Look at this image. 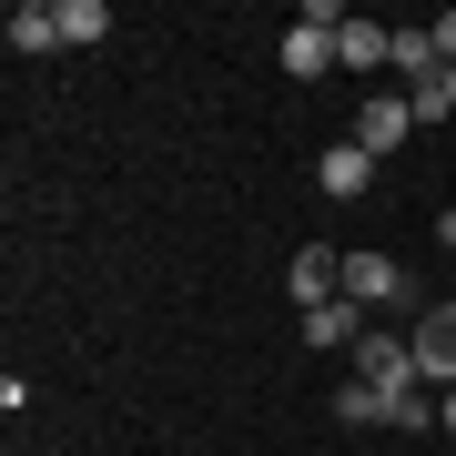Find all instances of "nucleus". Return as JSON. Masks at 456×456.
<instances>
[{
	"label": "nucleus",
	"mask_w": 456,
	"mask_h": 456,
	"mask_svg": "<svg viewBox=\"0 0 456 456\" xmlns=\"http://www.w3.org/2000/svg\"><path fill=\"white\" fill-rule=\"evenodd\" d=\"M335 31H345V20L325 11V0L284 31V71H294V82H325V71H335Z\"/></svg>",
	"instance_id": "f257e3e1"
},
{
	"label": "nucleus",
	"mask_w": 456,
	"mask_h": 456,
	"mask_svg": "<svg viewBox=\"0 0 456 456\" xmlns=\"http://www.w3.org/2000/svg\"><path fill=\"white\" fill-rule=\"evenodd\" d=\"M406 132H416V102H395V92H365V102H355V132H345V142H365L375 163H386V152H406Z\"/></svg>",
	"instance_id": "f03ea898"
},
{
	"label": "nucleus",
	"mask_w": 456,
	"mask_h": 456,
	"mask_svg": "<svg viewBox=\"0 0 456 456\" xmlns=\"http://www.w3.org/2000/svg\"><path fill=\"white\" fill-rule=\"evenodd\" d=\"M406 345H416V375H426V386L446 395V386H456V305H426Z\"/></svg>",
	"instance_id": "7ed1b4c3"
},
{
	"label": "nucleus",
	"mask_w": 456,
	"mask_h": 456,
	"mask_svg": "<svg viewBox=\"0 0 456 456\" xmlns=\"http://www.w3.org/2000/svg\"><path fill=\"white\" fill-rule=\"evenodd\" d=\"M345 305H406V264L395 254H345Z\"/></svg>",
	"instance_id": "20e7f679"
},
{
	"label": "nucleus",
	"mask_w": 456,
	"mask_h": 456,
	"mask_svg": "<svg viewBox=\"0 0 456 456\" xmlns=\"http://www.w3.org/2000/svg\"><path fill=\"white\" fill-rule=\"evenodd\" d=\"M284 284H294V305H305V314L335 305V294H345V254H335V244H305V254L284 264Z\"/></svg>",
	"instance_id": "39448f33"
},
{
	"label": "nucleus",
	"mask_w": 456,
	"mask_h": 456,
	"mask_svg": "<svg viewBox=\"0 0 456 456\" xmlns=\"http://www.w3.org/2000/svg\"><path fill=\"white\" fill-rule=\"evenodd\" d=\"M314 183H325L335 203H355V193H375V152L365 142H325L314 152Z\"/></svg>",
	"instance_id": "423d86ee"
},
{
	"label": "nucleus",
	"mask_w": 456,
	"mask_h": 456,
	"mask_svg": "<svg viewBox=\"0 0 456 456\" xmlns=\"http://www.w3.org/2000/svg\"><path fill=\"white\" fill-rule=\"evenodd\" d=\"M305 345H325V355L345 345V355H355V345H365V305H345V294H335V305H314V314H305Z\"/></svg>",
	"instance_id": "0eeeda50"
},
{
	"label": "nucleus",
	"mask_w": 456,
	"mask_h": 456,
	"mask_svg": "<svg viewBox=\"0 0 456 456\" xmlns=\"http://www.w3.org/2000/svg\"><path fill=\"white\" fill-rule=\"evenodd\" d=\"M335 61H345V71L395 61V31H386V20H345V31H335Z\"/></svg>",
	"instance_id": "6e6552de"
},
{
	"label": "nucleus",
	"mask_w": 456,
	"mask_h": 456,
	"mask_svg": "<svg viewBox=\"0 0 456 456\" xmlns=\"http://www.w3.org/2000/svg\"><path fill=\"white\" fill-rule=\"evenodd\" d=\"M11 51H61V11L51 0H20L11 11Z\"/></svg>",
	"instance_id": "1a4fd4ad"
},
{
	"label": "nucleus",
	"mask_w": 456,
	"mask_h": 456,
	"mask_svg": "<svg viewBox=\"0 0 456 456\" xmlns=\"http://www.w3.org/2000/svg\"><path fill=\"white\" fill-rule=\"evenodd\" d=\"M395 71H406V82H436V71H446L436 31H395Z\"/></svg>",
	"instance_id": "9d476101"
},
{
	"label": "nucleus",
	"mask_w": 456,
	"mask_h": 456,
	"mask_svg": "<svg viewBox=\"0 0 456 456\" xmlns=\"http://www.w3.org/2000/svg\"><path fill=\"white\" fill-rule=\"evenodd\" d=\"M335 426H386V386L345 375V395H335Z\"/></svg>",
	"instance_id": "9b49d317"
},
{
	"label": "nucleus",
	"mask_w": 456,
	"mask_h": 456,
	"mask_svg": "<svg viewBox=\"0 0 456 456\" xmlns=\"http://www.w3.org/2000/svg\"><path fill=\"white\" fill-rule=\"evenodd\" d=\"M61 11V41H102L112 31V0H51Z\"/></svg>",
	"instance_id": "f8f14e48"
},
{
	"label": "nucleus",
	"mask_w": 456,
	"mask_h": 456,
	"mask_svg": "<svg viewBox=\"0 0 456 456\" xmlns=\"http://www.w3.org/2000/svg\"><path fill=\"white\" fill-rule=\"evenodd\" d=\"M386 426H406V436H426V426H436V395H426V386H406V395H386Z\"/></svg>",
	"instance_id": "ddd939ff"
},
{
	"label": "nucleus",
	"mask_w": 456,
	"mask_h": 456,
	"mask_svg": "<svg viewBox=\"0 0 456 456\" xmlns=\"http://www.w3.org/2000/svg\"><path fill=\"white\" fill-rule=\"evenodd\" d=\"M436 426H446V436H456V386H446V395H436Z\"/></svg>",
	"instance_id": "4468645a"
},
{
	"label": "nucleus",
	"mask_w": 456,
	"mask_h": 456,
	"mask_svg": "<svg viewBox=\"0 0 456 456\" xmlns=\"http://www.w3.org/2000/svg\"><path fill=\"white\" fill-rule=\"evenodd\" d=\"M436 51H446V61H456V11H446V20H436Z\"/></svg>",
	"instance_id": "2eb2a0df"
},
{
	"label": "nucleus",
	"mask_w": 456,
	"mask_h": 456,
	"mask_svg": "<svg viewBox=\"0 0 456 456\" xmlns=\"http://www.w3.org/2000/svg\"><path fill=\"white\" fill-rule=\"evenodd\" d=\"M436 244H446V254H456V213H436Z\"/></svg>",
	"instance_id": "dca6fc26"
},
{
	"label": "nucleus",
	"mask_w": 456,
	"mask_h": 456,
	"mask_svg": "<svg viewBox=\"0 0 456 456\" xmlns=\"http://www.w3.org/2000/svg\"><path fill=\"white\" fill-rule=\"evenodd\" d=\"M446 102H456V61H446Z\"/></svg>",
	"instance_id": "f3484780"
}]
</instances>
